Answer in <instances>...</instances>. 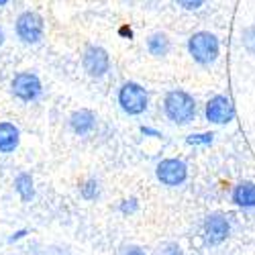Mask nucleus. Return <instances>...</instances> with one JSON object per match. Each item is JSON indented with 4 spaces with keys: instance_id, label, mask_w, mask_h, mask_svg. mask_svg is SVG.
<instances>
[{
    "instance_id": "nucleus-8",
    "label": "nucleus",
    "mask_w": 255,
    "mask_h": 255,
    "mask_svg": "<svg viewBox=\"0 0 255 255\" xmlns=\"http://www.w3.org/2000/svg\"><path fill=\"white\" fill-rule=\"evenodd\" d=\"M155 176L157 180L163 184V186H180L186 182L188 178V167L182 159H176V157H169V159H161L155 167Z\"/></svg>"
},
{
    "instance_id": "nucleus-18",
    "label": "nucleus",
    "mask_w": 255,
    "mask_h": 255,
    "mask_svg": "<svg viewBox=\"0 0 255 255\" xmlns=\"http://www.w3.org/2000/svg\"><path fill=\"white\" fill-rule=\"evenodd\" d=\"M176 2H178L184 10H198V8L204 4V0H176Z\"/></svg>"
},
{
    "instance_id": "nucleus-12",
    "label": "nucleus",
    "mask_w": 255,
    "mask_h": 255,
    "mask_svg": "<svg viewBox=\"0 0 255 255\" xmlns=\"http://www.w3.org/2000/svg\"><path fill=\"white\" fill-rule=\"evenodd\" d=\"M233 202L241 208H255V182H239L233 190Z\"/></svg>"
},
{
    "instance_id": "nucleus-14",
    "label": "nucleus",
    "mask_w": 255,
    "mask_h": 255,
    "mask_svg": "<svg viewBox=\"0 0 255 255\" xmlns=\"http://www.w3.org/2000/svg\"><path fill=\"white\" fill-rule=\"evenodd\" d=\"M14 190H16V194L20 196V200H23V202H31L33 196H35V188H33L31 174H27V172L18 174L14 178Z\"/></svg>"
},
{
    "instance_id": "nucleus-19",
    "label": "nucleus",
    "mask_w": 255,
    "mask_h": 255,
    "mask_svg": "<svg viewBox=\"0 0 255 255\" xmlns=\"http://www.w3.org/2000/svg\"><path fill=\"white\" fill-rule=\"evenodd\" d=\"M137 198H129V200H123V204H121V210L125 212V215H127V212H129V215H131V212H135L137 210Z\"/></svg>"
},
{
    "instance_id": "nucleus-17",
    "label": "nucleus",
    "mask_w": 255,
    "mask_h": 255,
    "mask_svg": "<svg viewBox=\"0 0 255 255\" xmlns=\"http://www.w3.org/2000/svg\"><path fill=\"white\" fill-rule=\"evenodd\" d=\"M96 192H98V184H96L94 180H88L86 184L82 186V196L86 198V200H92V198H96Z\"/></svg>"
},
{
    "instance_id": "nucleus-20",
    "label": "nucleus",
    "mask_w": 255,
    "mask_h": 255,
    "mask_svg": "<svg viewBox=\"0 0 255 255\" xmlns=\"http://www.w3.org/2000/svg\"><path fill=\"white\" fill-rule=\"evenodd\" d=\"M123 255H145V251H143L141 247H137V245H131V247H127V249H125Z\"/></svg>"
},
{
    "instance_id": "nucleus-10",
    "label": "nucleus",
    "mask_w": 255,
    "mask_h": 255,
    "mask_svg": "<svg viewBox=\"0 0 255 255\" xmlns=\"http://www.w3.org/2000/svg\"><path fill=\"white\" fill-rule=\"evenodd\" d=\"M20 141V131L14 123H0V153H12Z\"/></svg>"
},
{
    "instance_id": "nucleus-11",
    "label": "nucleus",
    "mask_w": 255,
    "mask_h": 255,
    "mask_svg": "<svg viewBox=\"0 0 255 255\" xmlns=\"http://www.w3.org/2000/svg\"><path fill=\"white\" fill-rule=\"evenodd\" d=\"M96 125V117L88 109H80L70 117V127L76 135H88Z\"/></svg>"
},
{
    "instance_id": "nucleus-4",
    "label": "nucleus",
    "mask_w": 255,
    "mask_h": 255,
    "mask_svg": "<svg viewBox=\"0 0 255 255\" xmlns=\"http://www.w3.org/2000/svg\"><path fill=\"white\" fill-rule=\"evenodd\" d=\"M14 29H16V37L23 41L27 45H37L41 39H43V33H45V20L39 12H33V10H25L16 16V23H14Z\"/></svg>"
},
{
    "instance_id": "nucleus-21",
    "label": "nucleus",
    "mask_w": 255,
    "mask_h": 255,
    "mask_svg": "<svg viewBox=\"0 0 255 255\" xmlns=\"http://www.w3.org/2000/svg\"><path fill=\"white\" fill-rule=\"evenodd\" d=\"M25 235H27V231H25V229H23V231H16V233H14V235H12V237H10L8 241H10V243H14L16 239H20V237H25Z\"/></svg>"
},
{
    "instance_id": "nucleus-23",
    "label": "nucleus",
    "mask_w": 255,
    "mask_h": 255,
    "mask_svg": "<svg viewBox=\"0 0 255 255\" xmlns=\"http://www.w3.org/2000/svg\"><path fill=\"white\" fill-rule=\"evenodd\" d=\"M2 43H4V31L0 29V45H2Z\"/></svg>"
},
{
    "instance_id": "nucleus-16",
    "label": "nucleus",
    "mask_w": 255,
    "mask_h": 255,
    "mask_svg": "<svg viewBox=\"0 0 255 255\" xmlns=\"http://www.w3.org/2000/svg\"><path fill=\"white\" fill-rule=\"evenodd\" d=\"M190 145H210L215 141V133H198V135H190L186 139Z\"/></svg>"
},
{
    "instance_id": "nucleus-7",
    "label": "nucleus",
    "mask_w": 255,
    "mask_h": 255,
    "mask_svg": "<svg viewBox=\"0 0 255 255\" xmlns=\"http://www.w3.org/2000/svg\"><path fill=\"white\" fill-rule=\"evenodd\" d=\"M204 117L212 125H229L233 119H235V106H233V100L225 94L212 96L206 102Z\"/></svg>"
},
{
    "instance_id": "nucleus-6",
    "label": "nucleus",
    "mask_w": 255,
    "mask_h": 255,
    "mask_svg": "<svg viewBox=\"0 0 255 255\" xmlns=\"http://www.w3.org/2000/svg\"><path fill=\"white\" fill-rule=\"evenodd\" d=\"M82 68L90 78H102L111 70V55L100 45H90L86 47L82 55Z\"/></svg>"
},
{
    "instance_id": "nucleus-5",
    "label": "nucleus",
    "mask_w": 255,
    "mask_h": 255,
    "mask_svg": "<svg viewBox=\"0 0 255 255\" xmlns=\"http://www.w3.org/2000/svg\"><path fill=\"white\" fill-rule=\"evenodd\" d=\"M10 92L23 102H33L43 92V84L33 72H18L10 82Z\"/></svg>"
},
{
    "instance_id": "nucleus-15",
    "label": "nucleus",
    "mask_w": 255,
    "mask_h": 255,
    "mask_svg": "<svg viewBox=\"0 0 255 255\" xmlns=\"http://www.w3.org/2000/svg\"><path fill=\"white\" fill-rule=\"evenodd\" d=\"M241 41H243V47L249 51V53H255V25L247 27L241 35Z\"/></svg>"
},
{
    "instance_id": "nucleus-22",
    "label": "nucleus",
    "mask_w": 255,
    "mask_h": 255,
    "mask_svg": "<svg viewBox=\"0 0 255 255\" xmlns=\"http://www.w3.org/2000/svg\"><path fill=\"white\" fill-rule=\"evenodd\" d=\"M141 133H143V135H153V137H159V133H157V131H151V129H145V127H141Z\"/></svg>"
},
{
    "instance_id": "nucleus-2",
    "label": "nucleus",
    "mask_w": 255,
    "mask_h": 255,
    "mask_svg": "<svg viewBox=\"0 0 255 255\" xmlns=\"http://www.w3.org/2000/svg\"><path fill=\"white\" fill-rule=\"evenodd\" d=\"M219 39L215 33L210 31H198L194 35H190L188 39V53L192 55V59L200 66H210L219 57Z\"/></svg>"
},
{
    "instance_id": "nucleus-24",
    "label": "nucleus",
    "mask_w": 255,
    "mask_h": 255,
    "mask_svg": "<svg viewBox=\"0 0 255 255\" xmlns=\"http://www.w3.org/2000/svg\"><path fill=\"white\" fill-rule=\"evenodd\" d=\"M6 2H8V0H0V6H4Z\"/></svg>"
},
{
    "instance_id": "nucleus-13",
    "label": "nucleus",
    "mask_w": 255,
    "mask_h": 255,
    "mask_svg": "<svg viewBox=\"0 0 255 255\" xmlns=\"http://www.w3.org/2000/svg\"><path fill=\"white\" fill-rule=\"evenodd\" d=\"M169 49H172V41H169V37L161 31L149 35V39H147V51H149L153 57H165L169 53Z\"/></svg>"
},
{
    "instance_id": "nucleus-3",
    "label": "nucleus",
    "mask_w": 255,
    "mask_h": 255,
    "mask_svg": "<svg viewBox=\"0 0 255 255\" xmlns=\"http://www.w3.org/2000/svg\"><path fill=\"white\" fill-rule=\"evenodd\" d=\"M119 104L123 113L131 115V117H139L147 111V104H149V96L147 90L137 82H125L121 90H119Z\"/></svg>"
},
{
    "instance_id": "nucleus-9",
    "label": "nucleus",
    "mask_w": 255,
    "mask_h": 255,
    "mask_svg": "<svg viewBox=\"0 0 255 255\" xmlns=\"http://www.w3.org/2000/svg\"><path fill=\"white\" fill-rule=\"evenodd\" d=\"M231 233V223L223 212H210L204 221V239L208 245H221Z\"/></svg>"
},
{
    "instance_id": "nucleus-1",
    "label": "nucleus",
    "mask_w": 255,
    "mask_h": 255,
    "mask_svg": "<svg viewBox=\"0 0 255 255\" xmlns=\"http://www.w3.org/2000/svg\"><path fill=\"white\" fill-rule=\"evenodd\" d=\"M163 111L174 125H188L196 117V100L186 90H169L163 98Z\"/></svg>"
}]
</instances>
